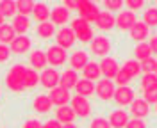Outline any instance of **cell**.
I'll return each mask as SVG.
<instances>
[{
  "label": "cell",
  "instance_id": "obj_1",
  "mask_svg": "<svg viewBox=\"0 0 157 128\" xmlns=\"http://www.w3.org/2000/svg\"><path fill=\"white\" fill-rule=\"evenodd\" d=\"M25 71L27 68L23 64H14L6 75V84L13 93H21L25 91Z\"/></svg>",
  "mask_w": 157,
  "mask_h": 128
},
{
  "label": "cell",
  "instance_id": "obj_2",
  "mask_svg": "<svg viewBox=\"0 0 157 128\" xmlns=\"http://www.w3.org/2000/svg\"><path fill=\"white\" fill-rule=\"evenodd\" d=\"M77 11H78V18L89 21H97L98 14H100V9L95 2L91 0H78L77 2Z\"/></svg>",
  "mask_w": 157,
  "mask_h": 128
},
{
  "label": "cell",
  "instance_id": "obj_3",
  "mask_svg": "<svg viewBox=\"0 0 157 128\" xmlns=\"http://www.w3.org/2000/svg\"><path fill=\"white\" fill-rule=\"evenodd\" d=\"M114 91H116V86H114L113 80H109V79L98 80L97 86H95V93L98 94V98L104 100V101L114 98Z\"/></svg>",
  "mask_w": 157,
  "mask_h": 128
},
{
  "label": "cell",
  "instance_id": "obj_4",
  "mask_svg": "<svg viewBox=\"0 0 157 128\" xmlns=\"http://www.w3.org/2000/svg\"><path fill=\"white\" fill-rule=\"evenodd\" d=\"M59 79H61V75H59L57 69L54 68H45L41 71V77H39V82H41V86L47 89H56L59 86Z\"/></svg>",
  "mask_w": 157,
  "mask_h": 128
},
{
  "label": "cell",
  "instance_id": "obj_5",
  "mask_svg": "<svg viewBox=\"0 0 157 128\" xmlns=\"http://www.w3.org/2000/svg\"><path fill=\"white\" fill-rule=\"evenodd\" d=\"M134 100H136V94H134L132 87H128V86H121V87H116V91H114V101H116L120 107L130 105Z\"/></svg>",
  "mask_w": 157,
  "mask_h": 128
},
{
  "label": "cell",
  "instance_id": "obj_6",
  "mask_svg": "<svg viewBox=\"0 0 157 128\" xmlns=\"http://www.w3.org/2000/svg\"><path fill=\"white\" fill-rule=\"evenodd\" d=\"M71 108L80 118H88L89 114H91V103H89V100L84 98V96H78V94H75L71 98Z\"/></svg>",
  "mask_w": 157,
  "mask_h": 128
},
{
  "label": "cell",
  "instance_id": "obj_7",
  "mask_svg": "<svg viewBox=\"0 0 157 128\" xmlns=\"http://www.w3.org/2000/svg\"><path fill=\"white\" fill-rule=\"evenodd\" d=\"M89 48H91V52L95 55L104 57V55H107L109 52H111V41L105 36H97V38H93V41L89 43Z\"/></svg>",
  "mask_w": 157,
  "mask_h": 128
},
{
  "label": "cell",
  "instance_id": "obj_8",
  "mask_svg": "<svg viewBox=\"0 0 157 128\" xmlns=\"http://www.w3.org/2000/svg\"><path fill=\"white\" fill-rule=\"evenodd\" d=\"M75 32L68 27H64V29H59L57 34H56V41H57V46H61L63 50L70 48V46H73V43H75Z\"/></svg>",
  "mask_w": 157,
  "mask_h": 128
},
{
  "label": "cell",
  "instance_id": "obj_9",
  "mask_svg": "<svg viewBox=\"0 0 157 128\" xmlns=\"http://www.w3.org/2000/svg\"><path fill=\"white\" fill-rule=\"evenodd\" d=\"M48 96H50V100H52V103L57 105V107H64V105H68V101H71L70 91L64 89V87H61V86H57L56 89H52Z\"/></svg>",
  "mask_w": 157,
  "mask_h": 128
},
{
  "label": "cell",
  "instance_id": "obj_10",
  "mask_svg": "<svg viewBox=\"0 0 157 128\" xmlns=\"http://www.w3.org/2000/svg\"><path fill=\"white\" fill-rule=\"evenodd\" d=\"M136 21V14L132 11H120L116 16V27L120 30H130Z\"/></svg>",
  "mask_w": 157,
  "mask_h": 128
},
{
  "label": "cell",
  "instance_id": "obj_11",
  "mask_svg": "<svg viewBox=\"0 0 157 128\" xmlns=\"http://www.w3.org/2000/svg\"><path fill=\"white\" fill-rule=\"evenodd\" d=\"M47 60H48L52 66H61V64H64V60H66V50H63L61 46H57V45L50 46V48L47 50Z\"/></svg>",
  "mask_w": 157,
  "mask_h": 128
},
{
  "label": "cell",
  "instance_id": "obj_12",
  "mask_svg": "<svg viewBox=\"0 0 157 128\" xmlns=\"http://www.w3.org/2000/svg\"><path fill=\"white\" fill-rule=\"evenodd\" d=\"M100 71H102V75L105 79L113 80L116 77V73L120 71V66H118V62L113 57H104L102 62H100Z\"/></svg>",
  "mask_w": 157,
  "mask_h": 128
},
{
  "label": "cell",
  "instance_id": "obj_13",
  "mask_svg": "<svg viewBox=\"0 0 157 128\" xmlns=\"http://www.w3.org/2000/svg\"><path fill=\"white\" fill-rule=\"evenodd\" d=\"M130 114L136 119H143L150 114V105L143 98H136L130 103Z\"/></svg>",
  "mask_w": 157,
  "mask_h": 128
},
{
  "label": "cell",
  "instance_id": "obj_14",
  "mask_svg": "<svg viewBox=\"0 0 157 128\" xmlns=\"http://www.w3.org/2000/svg\"><path fill=\"white\" fill-rule=\"evenodd\" d=\"M95 23H97V27L100 30H111L116 27V16L113 13H109V11H100Z\"/></svg>",
  "mask_w": 157,
  "mask_h": 128
},
{
  "label": "cell",
  "instance_id": "obj_15",
  "mask_svg": "<svg viewBox=\"0 0 157 128\" xmlns=\"http://www.w3.org/2000/svg\"><path fill=\"white\" fill-rule=\"evenodd\" d=\"M128 123V114L123 110V108H118V110H113L111 116H109V125L111 128H125Z\"/></svg>",
  "mask_w": 157,
  "mask_h": 128
},
{
  "label": "cell",
  "instance_id": "obj_16",
  "mask_svg": "<svg viewBox=\"0 0 157 128\" xmlns=\"http://www.w3.org/2000/svg\"><path fill=\"white\" fill-rule=\"evenodd\" d=\"M77 118V114L73 112V108L70 105H64V107H57L56 110V119H57L61 125H71Z\"/></svg>",
  "mask_w": 157,
  "mask_h": 128
},
{
  "label": "cell",
  "instance_id": "obj_17",
  "mask_svg": "<svg viewBox=\"0 0 157 128\" xmlns=\"http://www.w3.org/2000/svg\"><path fill=\"white\" fill-rule=\"evenodd\" d=\"M77 82H78V75H77V71L75 69H64L63 73H61V79H59V86L61 87H64V89H71V87H75L77 86Z\"/></svg>",
  "mask_w": 157,
  "mask_h": 128
},
{
  "label": "cell",
  "instance_id": "obj_18",
  "mask_svg": "<svg viewBox=\"0 0 157 128\" xmlns=\"http://www.w3.org/2000/svg\"><path fill=\"white\" fill-rule=\"evenodd\" d=\"M50 20H52L54 25H64L70 20V11L64 5H56L50 11Z\"/></svg>",
  "mask_w": 157,
  "mask_h": 128
},
{
  "label": "cell",
  "instance_id": "obj_19",
  "mask_svg": "<svg viewBox=\"0 0 157 128\" xmlns=\"http://www.w3.org/2000/svg\"><path fill=\"white\" fill-rule=\"evenodd\" d=\"M29 48H30V39L27 36H16L14 41L11 43V52H14V53H18V55L29 52Z\"/></svg>",
  "mask_w": 157,
  "mask_h": 128
},
{
  "label": "cell",
  "instance_id": "obj_20",
  "mask_svg": "<svg viewBox=\"0 0 157 128\" xmlns=\"http://www.w3.org/2000/svg\"><path fill=\"white\" fill-rule=\"evenodd\" d=\"M11 25H13V29H14V32H16L18 36H23V34H25V32L30 29V20H29V16L16 14Z\"/></svg>",
  "mask_w": 157,
  "mask_h": 128
},
{
  "label": "cell",
  "instance_id": "obj_21",
  "mask_svg": "<svg viewBox=\"0 0 157 128\" xmlns=\"http://www.w3.org/2000/svg\"><path fill=\"white\" fill-rule=\"evenodd\" d=\"M52 105H54V103H52L50 96H47V94H39V96H36L34 101H32L34 110H36V112H41V114L48 112L50 108H52Z\"/></svg>",
  "mask_w": 157,
  "mask_h": 128
},
{
  "label": "cell",
  "instance_id": "obj_22",
  "mask_svg": "<svg viewBox=\"0 0 157 128\" xmlns=\"http://www.w3.org/2000/svg\"><path fill=\"white\" fill-rule=\"evenodd\" d=\"M30 66H32V69H45V66H47V53L45 52H41V50H34V52H30Z\"/></svg>",
  "mask_w": 157,
  "mask_h": 128
},
{
  "label": "cell",
  "instance_id": "obj_23",
  "mask_svg": "<svg viewBox=\"0 0 157 128\" xmlns=\"http://www.w3.org/2000/svg\"><path fill=\"white\" fill-rule=\"evenodd\" d=\"M128 32H130V38H132L134 41H141V43H143V41L147 39V36H148V27L143 23V21H136Z\"/></svg>",
  "mask_w": 157,
  "mask_h": 128
},
{
  "label": "cell",
  "instance_id": "obj_24",
  "mask_svg": "<svg viewBox=\"0 0 157 128\" xmlns=\"http://www.w3.org/2000/svg\"><path fill=\"white\" fill-rule=\"evenodd\" d=\"M70 62H71V69H84L86 68V64L89 62L88 60V53L82 52V50H77V52L71 53Z\"/></svg>",
  "mask_w": 157,
  "mask_h": 128
},
{
  "label": "cell",
  "instance_id": "obj_25",
  "mask_svg": "<svg viewBox=\"0 0 157 128\" xmlns=\"http://www.w3.org/2000/svg\"><path fill=\"white\" fill-rule=\"evenodd\" d=\"M32 16H34V20H38L39 23H43V21H48V18H50V9H48V5H47V4H43V2L34 4Z\"/></svg>",
  "mask_w": 157,
  "mask_h": 128
},
{
  "label": "cell",
  "instance_id": "obj_26",
  "mask_svg": "<svg viewBox=\"0 0 157 128\" xmlns=\"http://www.w3.org/2000/svg\"><path fill=\"white\" fill-rule=\"evenodd\" d=\"M75 91H77L78 96H84V98H88V96H91V94L95 93V86H93V82H91V80L80 79V80L77 82V86H75Z\"/></svg>",
  "mask_w": 157,
  "mask_h": 128
},
{
  "label": "cell",
  "instance_id": "obj_27",
  "mask_svg": "<svg viewBox=\"0 0 157 128\" xmlns=\"http://www.w3.org/2000/svg\"><path fill=\"white\" fill-rule=\"evenodd\" d=\"M82 73H84V79L86 80H98L100 79V75H102V71H100V64L97 62H88L86 64V68L82 69Z\"/></svg>",
  "mask_w": 157,
  "mask_h": 128
},
{
  "label": "cell",
  "instance_id": "obj_28",
  "mask_svg": "<svg viewBox=\"0 0 157 128\" xmlns=\"http://www.w3.org/2000/svg\"><path fill=\"white\" fill-rule=\"evenodd\" d=\"M16 38V32L13 29V25H7L4 23L0 27V45H6V43H13Z\"/></svg>",
  "mask_w": 157,
  "mask_h": 128
},
{
  "label": "cell",
  "instance_id": "obj_29",
  "mask_svg": "<svg viewBox=\"0 0 157 128\" xmlns=\"http://www.w3.org/2000/svg\"><path fill=\"white\" fill-rule=\"evenodd\" d=\"M39 38H43V39H48L54 36V32H56V25L52 23V21H43V23H39L38 29H36Z\"/></svg>",
  "mask_w": 157,
  "mask_h": 128
},
{
  "label": "cell",
  "instance_id": "obj_30",
  "mask_svg": "<svg viewBox=\"0 0 157 128\" xmlns=\"http://www.w3.org/2000/svg\"><path fill=\"white\" fill-rule=\"evenodd\" d=\"M0 13H2V16L6 18V16H16V2L14 0H0Z\"/></svg>",
  "mask_w": 157,
  "mask_h": 128
},
{
  "label": "cell",
  "instance_id": "obj_31",
  "mask_svg": "<svg viewBox=\"0 0 157 128\" xmlns=\"http://www.w3.org/2000/svg\"><path fill=\"white\" fill-rule=\"evenodd\" d=\"M134 55H136V59L141 62V60L145 59H150L152 57V48H150V45L148 43H139L136 48H134Z\"/></svg>",
  "mask_w": 157,
  "mask_h": 128
},
{
  "label": "cell",
  "instance_id": "obj_32",
  "mask_svg": "<svg viewBox=\"0 0 157 128\" xmlns=\"http://www.w3.org/2000/svg\"><path fill=\"white\" fill-rule=\"evenodd\" d=\"M143 23L147 27H157V7H148V9H145Z\"/></svg>",
  "mask_w": 157,
  "mask_h": 128
},
{
  "label": "cell",
  "instance_id": "obj_33",
  "mask_svg": "<svg viewBox=\"0 0 157 128\" xmlns=\"http://www.w3.org/2000/svg\"><path fill=\"white\" fill-rule=\"evenodd\" d=\"M39 82V75L36 69L32 68H27L25 71V89H30V87H36Z\"/></svg>",
  "mask_w": 157,
  "mask_h": 128
},
{
  "label": "cell",
  "instance_id": "obj_34",
  "mask_svg": "<svg viewBox=\"0 0 157 128\" xmlns=\"http://www.w3.org/2000/svg\"><path fill=\"white\" fill-rule=\"evenodd\" d=\"M121 68L125 69V71H127V73L130 75V77H132V79H134L136 75H139V73H141V64H139V60H136V59L127 60V62H125Z\"/></svg>",
  "mask_w": 157,
  "mask_h": 128
},
{
  "label": "cell",
  "instance_id": "obj_35",
  "mask_svg": "<svg viewBox=\"0 0 157 128\" xmlns=\"http://www.w3.org/2000/svg\"><path fill=\"white\" fill-rule=\"evenodd\" d=\"M16 9L21 16H27V14H32L34 11V2L32 0H18L16 2Z\"/></svg>",
  "mask_w": 157,
  "mask_h": 128
},
{
  "label": "cell",
  "instance_id": "obj_36",
  "mask_svg": "<svg viewBox=\"0 0 157 128\" xmlns=\"http://www.w3.org/2000/svg\"><path fill=\"white\" fill-rule=\"evenodd\" d=\"M157 86V75L155 73H147V75H143V79H141V89L145 91V89H150Z\"/></svg>",
  "mask_w": 157,
  "mask_h": 128
},
{
  "label": "cell",
  "instance_id": "obj_37",
  "mask_svg": "<svg viewBox=\"0 0 157 128\" xmlns=\"http://www.w3.org/2000/svg\"><path fill=\"white\" fill-rule=\"evenodd\" d=\"M141 64V73H154L155 71V64H157V60L154 59V57H150V59H145V60H141L139 62Z\"/></svg>",
  "mask_w": 157,
  "mask_h": 128
},
{
  "label": "cell",
  "instance_id": "obj_38",
  "mask_svg": "<svg viewBox=\"0 0 157 128\" xmlns=\"http://www.w3.org/2000/svg\"><path fill=\"white\" fill-rule=\"evenodd\" d=\"M114 80H116V84H118V86L121 87V86H127L128 82L132 80V77H130V75H128V73H127V71H125L123 68H120V71L116 73Z\"/></svg>",
  "mask_w": 157,
  "mask_h": 128
},
{
  "label": "cell",
  "instance_id": "obj_39",
  "mask_svg": "<svg viewBox=\"0 0 157 128\" xmlns=\"http://www.w3.org/2000/svg\"><path fill=\"white\" fill-rule=\"evenodd\" d=\"M75 38H78V41H82V43H91L93 41V29L91 27H88V29H84V30H80V32H77L75 34Z\"/></svg>",
  "mask_w": 157,
  "mask_h": 128
},
{
  "label": "cell",
  "instance_id": "obj_40",
  "mask_svg": "<svg viewBox=\"0 0 157 128\" xmlns=\"http://www.w3.org/2000/svg\"><path fill=\"white\" fill-rule=\"evenodd\" d=\"M143 94H145L143 100L147 103H157V86H154V87H150V89H145Z\"/></svg>",
  "mask_w": 157,
  "mask_h": 128
},
{
  "label": "cell",
  "instance_id": "obj_41",
  "mask_svg": "<svg viewBox=\"0 0 157 128\" xmlns=\"http://www.w3.org/2000/svg\"><path fill=\"white\" fill-rule=\"evenodd\" d=\"M89 128H111V125H109V119L105 118H95L89 123Z\"/></svg>",
  "mask_w": 157,
  "mask_h": 128
},
{
  "label": "cell",
  "instance_id": "obj_42",
  "mask_svg": "<svg viewBox=\"0 0 157 128\" xmlns=\"http://www.w3.org/2000/svg\"><path fill=\"white\" fill-rule=\"evenodd\" d=\"M104 5H105V11H118L121 9V5H123V2L121 0H104Z\"/></svg>",
  "mask_w": 157,
  "mask_h": 128
},
{
  "label": "cell",
  "instance_id": "obj_43",
  "mask_svg": "<svg viewBox=\"0 0 157 128\" xmlns=\"http://www.w3.org/2000/svg\"><path fill=\"white\" fill-rule=\"evenodd\" d=\"M125 128H147V123L143 121V119H128V123H127V126Z\"/></svg>",
  "mask_w": 157,
  "mask_h": 128
},
{
  "label": "cell",
  "instance_id": "obj_44",
  "mask_svg": "<svg viewBox=\"0 0 157 128\" xmlns=\"http://www.w3.org/2000/svg\"><path fill=\"white\" fill-rule=\"evenodd\" d=\"M11 57V48H7V45H0V62H6Z\"/></svg>",
  "mask_w": 157,
  "mask_h": 128
},
{
  "label": "cell",
  "instance_id": "obj_45",
  "mask_svg": "<svg viewBox=\"0 0 157 128\" xmlns=\"http://www.w3.org/2000/svg\"><path fill=\"white\" fill-rule=\"evenodd\" d=\"M23 128H43V125L39 123L38 119H27L23 123Z\"/></svg>",
  "mask_w": 157,
  "mask_h": 128
},
{
  "label": "cell",
  "instance_id": "obj_46",
  "mask_svg": "<svg viewBox=\"0 0 157 128\" xmlns=\"http://www.w3.org/2000/svg\"><path fill=\"white\" fill-rule=\"evenodd\" d=\"M127 5L134 13V9H141L143 7V0H127Z\"/></svg>",
  "mask_w": 157,
  "mask_h": 128
},
{
  "label": "cell",
  "instance_id": "obj_47",
  "mask_svg": "<svg viewBox=\"0 0 157 128\" xmlns=\"http://www.w3.org/2000/svg\"><path fill=\"white\" fill-rule=\"evenodd\" d=\"M43 128H63V125L57 119H48L47 123H43Z\"/></svg>",
  "mask_w": 157,
  "mask_h": 128
},
{
  "label": "cell",
  "instance_id": "obj_48",
  "mask_svg": "<svg viewBox=\"0 0 157 128\" xmlns=\"http://www.w3.org/2000/svg\"><path fill=\"white\" fill-rule=\"evenodd\" d=\"M148 45H150V48H152V53H157V36H152L150 41H148Z\"/></svg>",
  "mask_w": 157,
  "mask_h": 128
},
{
  "label": "cell",
  "instance_id": "obj_49",
  "mask_svg": "<svg viewBox=\"0 0 157 128\" xmlns=\"http://www.w3.org/2000/svg\"><path fill=\"white\" fill-rule=\"evenodd\" d=\"M64 7L66 9H77V2H73V0H64Z\"/></svg>",
  "mask_w": 157,
  "mask_h": 128
},
{
  "label": "cell",
  "instance_id": "obj_50",
  "mask_svg": "<svg viewBox=\"0 0 157 128\" xmlns=\"http://www.w3.org/2000/svg\"><path fill=\"white\" fill-rule=\"evenodd\" d=\"M63 128H77V126H75V125L71 123V125H63Z\"/></svg>",
  "mask_w": 157,
  "mask_h": 128
},
{
  "label": "cell",
  "instance_id": "obj_51",
  "mask_svg": "<svg viewBox=\"0 0 157 128\" xmlns=\"http://www.w3.org/2000/svg\"><path fill=\"white\" fill-rule=\"evenodd\" d=\"M4 25V16H2V13H0V27Z\"/></svg>",
  "mask_w": 157,
  "mask_h": 128
},
{
  "label": "cell",
  "instance_id": "obj_52",
  "mask_svg": "<svg viewBox=\"0 0 157 128\" xmlns=\"http://www.w3.org/2000/svg\"><path fill=\"white\" fill-rule=\"evenodd\" d=\"M154 73H155V75H157V64H155V71H154Z\"/></svg>",
  "mask_w": 157,
  "mask_h": 128
},
{
  "label": "cell",
  "instance_id": "obj_53",
  "mask_svg": "<svg viewBox=\"0 0 157 128\" xmlns=\"http://www.w3.org/2000/svg\"><path fill=\"white\" fill-rule=\"evenodd\" d=\"M155 114H157V103H155Z\"/></svg>",
  "mask_w": 157,
  "mask_h": 128
}]
</instances>
